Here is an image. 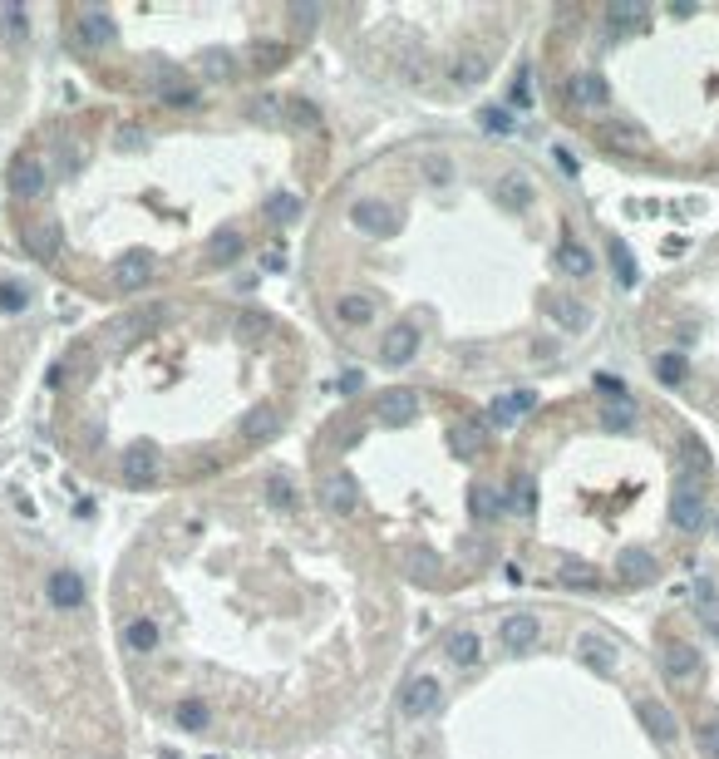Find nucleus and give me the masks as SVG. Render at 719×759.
Instances as JSON below:
<instances>
[{"label":"nucleus","instance_id":"nucleus-1","mask_svg":"<svg viewBox=\"0 0 719 759\" xmlns=\"http://www.w3.org/2000/svg\"><path fill=\"white\" fill-rule=\"evenodd\" d=\"M670 523L680 533H700L710 523V503H704V478L694 474H680L675 468V493H670Z\"/></svg>","mask_w":719,"mask_h":759},{"label":"nucleus","instance_id":"nucleus-2","mask_svg":"<svg viewBox=\"0 0 719 759\" xmlns=\"http://www.w3.org/2000/svg\"><path fill=\"white\" fill-rule=\"evenodd\" d=\"M163 316H168L163 306H143V311H128L124 321H114V325H108V345H114V351H128V345L149 341V335L158 331V321H163Z\"/></svg>","mask_w":719,"mask_h":759},{"label":"nucleus","instance_id":"nucleus-3","mask_svg":"<svg viewBox=\"0 0 719 759\" xmlns=\"http://www.w3.org/2000/svg\"><path fill=\"white\" fill-rule=\"evenodd\" d=\"M158 474H163V459H158L153 444H149V439H143V444H128L124 459H118V478H124L128 488H149Z\"/></svg>","mask_w":719,"mask_h":759},{"label":"nucleus","instance_id":"nucleus-4","mask_svg":"<svg viewBox=\"0 0 719 759\" xmlns=\"http://www.w3.org/2000/svg\"><path fill=\"white\" fill-rule=\"evenodd\" d=\"M438 705H444V685H438V676H414V681L399 685V710H405L409 720L434 715Z\"/></svg>","mask_w":719,"mask_h":759},{"label":"nucleus","instance_id":"nucleus-5","mask_svg":"<svg viewBox=\"0 0 719 759\" xmlns=\"http://www.w3.org/2000/svg\"><path fill=\"white\" fill-rule=\"evenodd\" d=\"M75 40H79V50H108V45L118 40L114 15H108V10H99V5L79 10V15H75Z\"/></svg>","mask_w":719,"mask_h":759},{"label":"nucleus","instance_id":"nucleus-6","mask_svg":"<svg viewBox=\"0 0 719 759\" xmlns=\"http://www.w3.org/2000/svg\"><path fill=\"white\" fill-rule=\"evenodd\" d=\"M350 222H355L365 237H395L399 232V212L389 208V202H380V198L350 202Z\"/></svg>","mask_w":719,"mask_h":759},{"label":"nucleus","instance_id":"nucleus-7","mask_svg":"<svg viewBox=\"0 0 719 759\" xmlns=\"http://www.w3.org/2000/svg\"><path fill=\"white\" fill-rule=\"evenodd\" d=\"M321 503H325V513H335V518H350L360 508V484H355V474L350 468H335V474H325L321 478Z\"/></svg>","mask_w":719,"mask_h":759},{"label":"nucleus","instance_id":"nucleus-8","mask_svg":"<svg viewBox=\"0 0 719 759\" xmlns=\"http://www.w3.org/2000/svg\"><path fill=\"white\" fill-rule=\"evenodd\" d=\"M661 666H665V676L680 681V685H694L704 676V656L690 641H665L661 646Z\"/></svg>","mask_w":719,"mask_h":759},{"label":"nucleus","instance_id":"nucleus-9","mask_svg":"<svg viewBox=\"0 0 719 759\" xmlns=\"http://www.w3.org/2000/svg\"><path fill=\"white\" fill-rule=\"evenodd\" d=\"M636 715H641V725H645V734H651L655 744H675V740H680L675 710H670L665 701H655V695H645V701L636 705Z\"/></svg>","mask_w":719,"mask_h":759},{"label":"nucleus","instance_id":"nucleus-10","mask_svg":"<svg viewBox=\"0 0 719 759\" xmlns=\"http://www.w3.org/2000/svg\"><path fill=\"white\" fill-rule=\"evenodd\" d=\"M375 415H380V425H389V429H405V425L419 419V395L414 390H385L380 405H375Z\"/></svg>","mask_w":719,"mask_h":759},{"label":"nucleus","instance_id":"nucleus-11","mask_svg":"<svg viewBox=\"0 0 719 759\" xmlns=\"http://www.w3.org/2000/svg\"><path fill=\"white\" fill-rule=\"evenodd\" d=\"M282 425H286V419H282V409H276V405H252L247 415H241V439H247V444H272L276 434H282Z\"/></svg>","mask_w":719,"mask_h":759},{"label":"nucleus","instance_id":"nucleus-12","mask_svg":"<svg viewBox=\"0 0 719 759\" xmlns=\"http://www.w3.org/2000/svg\"><path fill=\"white\" fill-rule=\"evenodd\" d=\"M616 572H621V582H626V587H655V582H661V562H655L645 548H626V552H621Z\"/></svg>","mask_w":719,"mask_h":759},{"label":"nucleus","instance_id":"nucleus-13","mask_svg":"<svg viewBox=\"0 0 719 759\" xmlns=\"http://www.w3.org/2000/svg\"><path fill=\"white\" fill-rule=\"evenodd\" d=\"M114 282L124 286V292H143V286L153 282V251H124V257L114 262Z\"/></svg>","mask_w":719,"mask_h":759},{"label":"nucleus","instance_id":"nucleus-14","mask_svg":"<svg viewBox=\"0 0 719 759\" xmlns=\"http://www.w3.org/2000/svg\"><path fill=\"white\" fill-rule=\"evenodd\" d=\"M414 351H419V331H414L409 321L389 325L385 341H380V360H385V365H409Z\"/></svg>","mask_w":719,"mask_h":759},{"label":"nucleus","instance_id":"nucleus-15","mask_svg":"<svg viewBox=\"0 0 719 759\" xmlns=\"http://www.w3.org/2000/svg\"><path fill=\"white\" fill-rule=\"evenodd\" d=\"M241 251H247V237H241L237 227H222V232H212V242H207L202 262H207L212 272H227L231 262H241Z\"/></svg>","mask_w":719,"mask_h":759},{"label":"nucleus","instance_id":"nucleus-16","mask_svg":"<svg viewBox=\"0 0 719 759\" xmlns=\"http://www.w3.org/2000/svg\"><path fill=\"white\" fill-rule=\"evenodd\" d=\"M636 400L631 395H606L601 409H596V425H601L606 434H626V429H636Z\"/></svg>","mask_w":719,"mask_h":759},{"label":"nucleus","instance_id":"nucleus-17","mask_svg":"<svg viewBox=\"0 0 719 759\" xmlns=\"http://www.w3.org/2000/svg\"><path fill=\"white\" fill-rule=\"evenodd\" d=\"M5 188L15 192V198H35V192H45V163L40 159H10Z\"/></svg>","mask_w":719,"mask_h":759},{"label":"nucleus","instance_id":"nucleus-18","mask_svg":"<svg viewBox=\"0 0 719 759\" xmlns=\"http://www.w3.org/2000/svg\"><path fill=\"white\" fill-rule=\"evenodd\" d=\"M45 597H50V607H59V611L84 607V577H79V572H69V568L50 572V582H45Z\"/></svg>","mask_w":719,"mask_h":759},{"label":"nucleus","instance_id":"nucleus-19","mask_svg":"<svg viewBox=\"0 0 719 759\" xmlns=\"http://www.w3.org/2000/svg\"><path fill=\"white\" fill-rule=\"evenodd\" d=\"M567 99L581 104V108H601L606 99H611V84L596 75V69H581V75L567 79Z\"/></svg>","mask_w":719,"mask_h":759},{"label":"nucleus","instance_id":"nucleus-20","mask_svg":"<svg viewBox=\"0 0 719 759\" xmlns=\"http://www.w3.org/2000/svg\"><path fill=\"white\" fill-rule=\"evenodd\" d=\"M532 409H538V395L532 390H508L488 405V425H518V419L532 415Z\"/></svg>","mask_w":719,"mask_h":759},{"label":"nucleus","instance_id":"nucleus-21","mask_svg":"<svg viewBox=\"0 0 719 759\" xmlns=\"http://www.w3.org/2000/svg\"><path fill=\"white\" fill-rule=\"evenodd\" d=\"M538 636H542V626H538L532 611H513V617H503V646L513 651V656L532 651V646H538Z\"/></svg>","mask_w":719,"mask_h":759},{"label":"nucleus","instance_id":"nucleus-22","mask_svg":"<svg viewBox=\"0 0 719 759\" xmlns=\"http://www.w3.org/2000/svg\"><path fill=\"white\" fill-rule=\"evenodd\" d=\"M557 587H571V592H601V572L591 568V562H557Z\"/></svg>","mask_w":719,"mask_h":759},{"label":"nucleus","instance_id":"nucleus-23","mask_svg":"<svg viewBox=\"0 0 719 759\" xmlns=\"http://www.w3.org/2000/svg\"><path fill=\"white\" fill-rule=\"evenodd\" d=\"M680 474H694V478H710L714 474V459H710V449H704V439L700 434H685L680 439Z\"/></svg>","mask_w":719,"mask_h":759},{"label":"nucleus","instance_id":"nucleus-24","mask_svg":"<svg viewBox=\"0 0 719 759\" xmlns=\"http://www.w3.org/2000/svg\"><path fill=\"white\" fill-rule=\"evenodd\" d=\"M198 75L212 79V84H231V79H237V55L222 50V45H212V50L198 55Z\"/></svg>","mask_w":719,"mask_h":759},{"label":"nucleus","instance_id":"nucleus-25","mask_svg":"<svg viewBox=\"0 0 719 759\" xmlns=\"http://www.w3.org/2000/svg\"><path fill=\"white\" fill-rule=\"evenodd\" d=\"M577 656L587 661L591 671H601V676H611V671H616V646L606 641V636H596V631H587L577 641Z\"/></svg>","mask_w":719,"mask_h":759},{"label":"nucleus","instance_id":"nucleus-26","mask_svg":"<svg viewBox=\"0 0 719 759\" xmlns=\"http://www.w3.org/2000/svg\"><path fill=\"white\" fill-rule=\"evenodd\" d=\"M606 257H611V272H616V286H621V292H636L641 267H636V257H631V247L621 242V237H611V242H606Z\"/></svg>","mask_w":719,"mask_h":759},{"label":"nucleus","instance_id":"nucleus-27","mask_svg":"<svg viewBox=\"0 0 719 759\" xmlns=\"http://www.w3.org/2000/svg\"><path fill=\"white\" fill-rule=\"evenodd\" d=\"M557 272H562V276H591L596 272V257L581 242H571V237H567V242H557Z\"/></svg>","mask_w":719,"mask_h":759},{"label":"nucleus","instance_id":"nucleus-28","mask_svg":"<svg viewBox=\"0 0 719 759\" xmlns=\"http://www.w3.org/2000/svg\"><path fill=\"white\" fill-rule=\"evenodd\" d=\"M266 503H272V508H282V513H296V508H301L296 478H291L286 468H276V474L266 478Z\"/></svg>","mask_w":719,"mask_h":759},{"label":"nucleus","instance_id":"nucleus-29","mask_svg":"<svg viewBox=\"0 0 719 759\" xmlns=\"http://www.w3.org/2000/svg\"><path fill=\"white\" fill-rule=\"evenodd\" d=\"M498 202H503V208H513V212H522L532 202V178L528 173H503V178H498Z\"/></svg>","mask_w":719,"mask_h":759},{"label":"nucleus","instance_id":"nucleus-30","mask_svg":"<svg viewBox=\"0 0 719 759\" xmlns=\"http://www.w3.org/2000/svg\"><path fill=\"white\" fill-rule=\"evenodd\" d=\"M335 321L350 325V331H355V325H370V321H375V301L360 296V292L340 296V301H335Z\"/></svg>","mask_w":719,"mask_h":759},{"label":"nucleus","instance_id":"nucleus-31","mask_svg":"<svg viewBox=\"0 0 719 759\" xmlns=\"http://www.w3.org/2000/svg\"><path fill=\"white\" fill-rule=\"evenodd\" d=\"M552 321L562 325L567 335H581V331L591 325V311L581 306V301H571V296H557V301H552Z\"/></svg>","mask_w":719,"mask_h":759},{"label":"nucleus","instance_id":"nucleus-32","mask_svg":"<svg viewBox=\"0 0 719 759\" xmlns=\"http://www.w3.org/2000/svg\"><path fill=\"white\" fill-rule=\"evenodd\" d=\"M478 656H483L478 631H468V626L448 631V661H454V666H478Z\"/></svg>","mask_w":719,"mask_h":759},{"label":"nucleus","instance_id":"nucleus-33","mask_svg":"<svg viewBox=\"0 0 719 759\" xmlns=\"http://www.w3.org/2000/svg\"><path fill=\"white\" fill-rule=\"evenodd\" d=\"M508 508L518 518H532L538 513V484H532V474H513V484H508Z\"/></svg>","mask_w":719,"mask_h":759},{"label":"nucleus","instance_id":"nucleus-34","mask_svg":"<svg viewBox=\"0 0 719 759\" xmlns=\"http://www.w3.org/2000/svg\"><path fill=\"white\" fill-rule=\"evenodd\" d=\"M468 508H473V518H478V523H498V518H503V493L498 488H488V484H473V493H468Z\"/></svg>","mask_w":719,"mask_h":759},{"label":"nucleus","instance_id":"nucleus-35","mask_svg":"<svg viewBox=\"0 0 719 759\" xmlns=\"http://www.w3.org/2000/svg\"><path fill=\"white\" fill-rule=\"evenodd\" d=\"M685 375H690V355L685 351H661V355H655V380H661L665 390L685 385Z\"/></svg>","mask_w":719,"mask_h":759},{"label":"nucleus","instance_id":"nucleus-36","mask_svg":"<svg viewBox=\"0 0 719 759\" xmlns=\"http://www.w3.org/2000/svg\"><path fill=\"white\" fill-rule=\"evenodd\" d=\"M606 20H611V30H616V35L645 30V5H641V0H616V5L606 10Z\"/></svg>","mask_w":719,"mask_h":759},{"label":"nucleus","instance_id":"nucleus-37","mask_svg":"<svg viewBox=\"0 0 719 759\" xmlns=\"http://www.w3.org/2000/svg\"><path fill=\"white\" fill-rule=\"evenodd\" d=\"M26 237H30L26 247H30V257H35V262H55V257H59V227H55V222L30 227Z\"/></svg>","mask_w":719,"mask_h":759},{"label":"nucleus","instance_id":"nucleus-38","mask_svg":"<svg viewBox=\"0 0 719 759\" xmlns=\"http://www.w3.org/2000/svg\"><path fill=\"white\" fill-rule=\"evenodd\" d=\"M596 138L606 143V149H645V134L636 124H601L596 128Z\"/></svg>","mask_w":719,"mask_h":759},{"label":"nucleus","instance_id":"nucleus-39","mask_svg":"<svg viewBox=\"0 0 719 759\" xmlns=\"http://www.w3.org/2000/svg\"><path fill=\"white\" fill-rule=\"evenodd\" d=\"M173 725L188 730V734H202L207 725H212V710H207L202 701H182V705L173 710Z\"/></svg>","mask_w":719,"mask_h":759},{"label":"nucleus","instance_id":"nucleus-40","mask_svg":"<svg viewBox=\"0 0 719 759\" xmlns=\"http://www.w3.org/2000/svg\"><path fill=\"white\" fill-rule=\"evenodd\" d=\"M262 212H266V222L286 227V222H296V217H301V198H296V192H272Z\"/></svg>","mask_w":719,"mask_h":759},{"label":"nucleus","instance_id":"nucleus-41","mask_svg":"<svg viewBox=\"0 0 719 759\" xmlns=\"http://www.w3.org/2000/svg\"><path fill=\"white\" fill-rule=\"evenodd\" d=\"M488 65H493L488 55H473V50L458 55V59H454V84H478L483 75H488Z\"/></svg>","mask_w":719,"mask_h":759},{"label":"nucleus","instance_id":"nucleus-42","mask_svg":"<svg viewBox=\"0 0 719 759\" xmlns=\"http://www.w3.org/2000/svg\"><path fill=\"white\" fill-rule=\"evenodd\" d=\"M694 740H700V750L710 754V759H719V710H704V715H700Z\"/></svg>","mask_w":719,"mask_h":759},{"label":"nucleus","instance_id":"nucleus-43","mask_svg":"<svg viewBox=\"0 0 719 759\" xmlns=\"http://www.w3.org/2000/svg\"><path fill=\"white\" fill-rule=\"evenodd\" d=\"M252 65H257L262 75H266V69H276V65H286V45L282 40H257V45H252Z\"/></svg>","mask_w":719,"mask_h":759},{"label":"nucleus","instance_id":"nucleus-44","mask_svg":"<svg viewBox=\"0 0 719 759\" xmlns=\"http://www.w3.org/2000/svg\"><path fill=\"white\" fill-rule=\"evenodd\" d=\"M124 641H128L133 651H153V646H158V621H149V617H139V621H128V631H124Z\"/></svg>","mask_w":719,"mask_h":759},{"label":"nucleus","instance_id":"nucleus-45","mask_svg":"<svg viewBox=\"0 0 719 759\" xmlns=\"http://www.w3.org/2000/svg\"><path fill=\"white\" fill-rule=\"evenodd\" d=\"M478 444H483L478 425H454V439H448V449H454L458 459H468V454H478Z\"/></svg>","mask_w":719,"mask_h":759},{"label":"nucleus","instance_id":"nucleus-46","mask_svg":"<svg viewBox=\"0 0 719 759\" xmlns=\"http://www.w3.org/2000/svg\"><path fill=\"white\" fill-rule=\"evenodd\" d=\"M0 35H5V40L10 45H20V40H26V10H20V5H5V10H0Z\"/></svg>","mask_w":719,"mask_h":759},{"label":"nucleus","instance_id":"nucleus-47","mask_svg":"<svg viewBox=\"0 0 719 759\" xmlns=\"http://www.w3.org/2000/svg\"><path fill=\"white\" fill-rule=\"evenodd\" d=\"M30 306V292L20 282H0V311H5V316H20V311Z\"/></svg>","mask_w":719,"mask_h":759},{"label":"nucleus","instance_id":"nucleus-48","mask_svg":"<svg viewBox=\"0 0 719 759\" xmlns=\"http://www.w3.org/2000/svg\"><path fill=\"white\" fill-rule=\"evenodd\" d=\"M262 335H266V316H262V311H241V316H237V341H262Z\"/></svg>","mask_w":719,"mask_h":759},{"label":"nucleus","instance_id":"nucleus-49","mask_svg":"<svg viewBox=\"0 0 719 759\" xmlns=\"http://www.w3.org/2000/svg\"><path fill=\"white\" fill-rule=\"evenodd\" d=\"M694 607L704 611V617H714V607H719V587L704 577V582H694Z\"/></svg>","mask_w":719,"mask_h":759},{"label":"nucleus","instance_id":"nucleus-50","mask_svg":"<svg viewBox=\"0 0 719 759\" xmlns=\"http://www.w3.org/2000/svg\"><path fill=\"white\" fill-rule=\"evenodd\" d=\"M291 118H296V128H321V108L311 99H296L291 104Z\"/></svg>","mask_w":719,"mask_h":759},{"label":"nucleus","instance_id":"nucleus-51","mask_svg":"<svg viewBox=\"0 0 719 759\" xmlns=\"http://www.w3.org/2000/svg\"><path fill=\"white\" fill-rule=\"evenodd\" d=\"M424 178H429V183H448V178H454V163H448L444 153H434V159H424Z\"/></svg>","mask_w":719,"mask_h":759},{"label":"nucleus","instance_id":"nucleus-52","mask_svg":"<svg viewBox=\"0 0 719 759\" xmlns=\"http://www.w3.org/2000/svg\"><path fill=\"white\" fill-rule=\"evenodd\" d=\"M483 128H488V134H513V118H508V108H483Z\"/></svg>","mask_w":719,"mask_h":759},{"label":"nucleus","instance_id":"nucleus-53","mask_svg":"<svg viewBox=\"0 0 719 759\" xmlns=\"http://www.w3.org/2000/svg\"><path fill=\"white\" fill-rule=\"evenodd\" d=\"M321 20V5H291V26L296 30H311Z\"/></svg>","mask_w":719,"mask_h":759},{"label":"nucleus","instance_id":"nucleus-54","mask_svg":"<svg viewBox=\"0 0 719 759\" xmlns=\"http://www.w3.org/2000/svg\"><path fill=\"white\" fill-rule=\"evenodd\" d=\"M513 104H518V108H528V104H532V84H528V69H518V79H513Z\"/></svg>","mask_w":719,"mask_h":759},{"label":"nucleus","instance_id":"nucleus-55","mask_svg":"<svg viewBox=\"0 0 719 759\" xmlns=\"http://www.w3.org/2000/svg\"><path fill=\"white\" fill-rule=\"evenodd\" d=\"M409 572H414V577H434L438 568H434V558H429V552H414V558H409Z\"/></svg>","mask_w":719,"mask_h":759},{"label":"nucleus","instance_id":"nucleus-56","mask_svg":"<svg viewBox=\"0 0 719 759\" xmlns=\"http://www.w3.org/2000/svg\"><path fill=\"white\" fill-rule=\"evenodd\" d=\"M552 159L562 163V173H567V178H577V173H581V163H577V153H571V149H552Z\"/></svg>","mask_w":719,"mask_h":759},{"label":"nucleus","instance_id":"nucleus-57","mask_svg":"<svg viewBox=\"0 0 719 759\" xmlns=\"http://www.w3.org/2000/svg\"><path fill=\"white\" fill-rule=\"evenodd\" d=\"M114 143H118V149H143L149 138H143L139 128H118V138H114Z\"/></svg>","mask_w":719,"mask_h":759},{"label":"nucleus","instance_id":"nucleus-58","mask_svg":"<svg viewBox=\"0 0 719 759\" xmlns=\"http://www.w3.org/2000/svg\"><path fill=\"white\" fill-rule=\"evenodd\" d=\"M163 99L168 104H198V94H192V89H163Z\"/></svg>","mask_w":719,"mask_h":759},{"label":"nucleus","instance_id":"nucleus-59","mask_svg":"<svg viewBox=\"0 0 719 759\" xmlns=\"http://www.w3.org/2000/svg\"><path fill=\"white\" fill-rule=\"evenodd\" d=\"M75 168H79V153L65 149V153H59V173H75Z\"/></svg>","mask_w":719,"mask_h":759},{"label":"nucleus","instance_id":"nucleus-60","mask_svg":"<svg viewBox=\"0 0 719 759\" xmlns=\"http://www.w3.org/2000/svg\"><path fill=\"white\" fill-rule=\"evenodd\" d=\"M282 267H286V251L272 247V251H266V272H282Z\"/></svg>","mask_w":719,"mask_h":759},{"label":"nucleus","instance_id":"nucleus-61","mask_svg":"<svg viewBox=\"0 0 719 759\" xmlns=\"http://www.w3.org/2000/svg\"><path fill=\"white\" fill-rule=\"evenodd\" d=\"M365 385V375H355V370H345V375H340V390H360Z\"/></svg>","mask_w":719,"mask_h":759},{"label":"nucleus","instance_id":"nucleus-62","mask_svg":"<svg viewBox=\"0 0 719 759\" xmlns=\"http://www.w3.org/2000/svg\"><path fill=\"white\" fill-rule=\"evenodd\" d=\"M704 621H710V636H714V641H719V621H714V617H704Z\"/></svg>","mask_w":719,"mask_h":759},{"label":"nucleus","instance_id":"nucleus-63","mask_svg":"<svg viewBox=\"0 0 719 759\" xmlns=\"http://www.w3.org/2000/svg\"><path fill=\"white\" fill-rule=\"evenodd\" d=\"M714 528H719V518H714Z\"/></svg>","mask_w":719,"mask_h":759}]
</instances>
